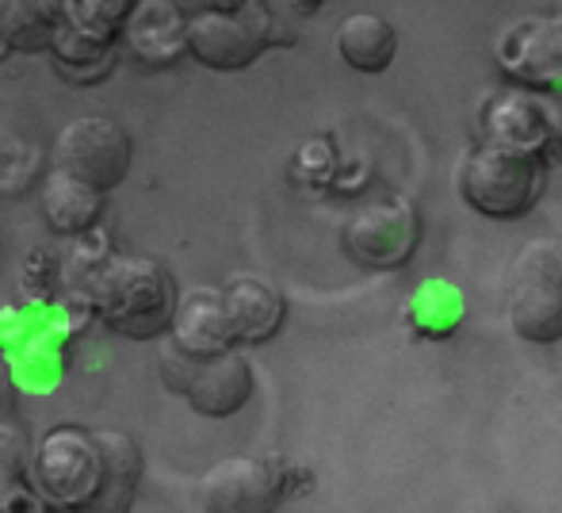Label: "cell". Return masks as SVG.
Listing matches in <instances>:
<instances>
[{
  "label": "cell",
  "instance_id": "obj_3",
  "mask_svg": "<svg viewBox=\"0 0 562 513\" xmlns=\"http://www.w3.org/2000/svg\"><path fill=\"white\" fill-rule=\"evenodd\" d=\"M100 476H104V453H100L97 430L54 425L35 445L27 483L43 506L61 513H81L97 499Z\"/></svg>",
  "mask_w": 562,
  "mask_h": 513
},
{
  "label": "cell",
  "instance_id": "obj_4",
  "mask_svg": "<svg viewBox=\"0 0 562 513\" xmlns=\"http://www.w3.org/2000/svg\"><path fill=\"white\" fill-rule=\"evenodd\" d=\"M505 303L517 337L532 345L562 342V238H532L517 249L505 280Z\"/></svg>",
  "mask_w": 562,
  "mask_h": 513
},
{
  "label": "cell",
  "instance_id": "obj_16",
  "mask_svg": "<svg viewBox=\"0 0 562 513\" xmlns=\"http://www.w3.org/2000/svg\"><path fill=\"white\" fill-rule=\"evenodd\" d=\"M334 43L337 54L352 69H360V74H383L394 62V54H398V31L379 12H352L340 20Z\"/></svg>",
  "mask_w": 562,
  "mask_h": 513
},
{
  "label": "cell",
  "instance_id": "obj_17",
  "mask_svg": "<svg viewBox=\"0 0 562 513\" xmlns=\"http://www.w3.org/2000/svg\"><path fill=\"white\" fill-rule=\"evenodd\" d=\"M38 208H43V219L54 234H85L89 226H97L100 211H104V196L69 172L54 169L43 180Z\"/></svg>",
  "mask_w": 562,
  "mask_h": 513
},
{
  "label": "cell",
  "instance_id": "obj_21",
  "mask_svg": "<svg viewBox=\"0 0 562 513\" xmlns=\"http://www.w3.org/2000/svg\"><path fill=\"white\" fill-rule=\"evenodd\" d=\"M8 399H12V376H8V368L0 365V414L8 410Z\"/></svg>",
  "mask_w": 562,
  "mask_h": 513
},
{
  "label": "cell",
  "instance_id": "obj_18",
  "mask_svg": "<svg viewBox=\"0 0 562 513\" xmlns=\"http://www.w3.org/2000/svg\"><path fill=\"white\" fill-rule=\"evenodd\" d=\"M61 27V4L46 0H8L0 4V43L8 51H54Z\"/></svg>",
  "mask_w": 562,
  "mask_h": 513
},
{
  "label": "cell",
  "instance_id": "obj_2",
  "mask_svg": "<svg viewBox=\"0 0 562 513\" xmlns=\"http://www.w3.org/2000/svg\"><path fill=\"white\" fill-rule=\"evenodd\" d=\"M280 8L265 0L241 4H203L188 20V54L207 69H245L276 43H295V31L283 27Z\"/></svg>",
  "mask_w": 562,
  "mask_h": 513
},
{
  "label": "cell",
  "instance_id": "obj_12",
  "mask_svg": "<svg viewBox=\"0 0 562 513\" xmlns=\"http://www.w3.org/2000/svg\"><path fill=\"white\" fill-rule=\"evenodd\" d=\"M169 337L177 342V349H184L195 360L223 357L234 349V330H229L226 299L218 288H188L180 295L177 319H172Z\"/></svg>",
  "mask_w": 562,
  "mask_h": 513
},
{
  "label": "cell",
  "instance_id": "obj_11",
  "mask_svg": "<svg viewBox=\"0 0 562 513\" xmlns=\"http://www.w3.org/2000/svg\"><path fill=\"white\" fill-rule=\"evenodd\" d=\"M497 69L517 89H562V8L513 23L497 38Z\"/></svg>",
  "mask_w": 562,
  "mask_h": 513
},
{
  "label": "cell",
  "instance_id": "obj_8",
  "mask_svg": "<svg viewBox=\"0 0 562 513\" xmlns=\"http://www.w3.org/2000/svg\"><path fill=\"white\" fill-rule=\"evenodd\" d=\"M54 169L97 188L100 196L112 192L131 169V134L108 115L69 120L54 138Z\"/></svg>",
  "mask_w": 562,
  "mask_h": 513
},
{
  "label": "cell",
  "instance_id": "obj_10",
  "mask_svg": "<svg viewBox=\"0 0 562 513\" xmlns=\"http://www.w3.org/2000/svg\"><path fill=\"white\" fill-rule=\"evenodd\" d=\"M283 464L265 456H223L200 479L203 513H276L288 494Z\"/></svg>",
  "mask_w": 562,
  "mask_h": 513
},
{
  "label": "cell",
  "instance_id": "obj_7",
  "mask_svg": "<svg viewBox=\"0 0 562 513\" xmlns=\"http://www.w3.org/2000/svg\"><path fill=\"white\" fill-rule=\"evenodd\" d=\"M422 242V215L406 196H379L348 215L340 231L345 254L363 268H402Z\"/></svg>",
  "mask_w": 562,
  "mask_h": 513
},
{
  "label": "cell",
  "instance_id": "obj_15",
  "mask_svg": "<svg viewBox=\"0 0 562 513\" xmlns=\"http://www.w3.org/2000/svg\"><path fill=\"white\" fill-rule=\"evenodd\" d=\"M100 453H104V476H100V491L81 513H131L134 494L142 483V448L131 433L123 430H97Z\"/></svg>",
  "mask_w": 562,
  "mask_h": 513
},
{
  "label": "cell",
  "instance_id": "obj_14",
  "mask_svg": "<svg viewBox=\"0 0 562 513\" xmlns=\"http://www.w3.org/2000/svg\"><path fill=\"white\" fill-rule=\"evenodd\" d=\"M188 20L192 15H184V8L169 0H134L123 35L134 58L146 66H169L180 51H188Z\"/></svg>",
  "mask_w": 562,
  "mask_h": 513
},
{
  "label": "cell",
  "instance_id": "obj_20",
  "mask_svg": "<svg viewBox=\"0 0 562 513\" xmlns=\"http://www.w3.org/2000/svg\"><path fill=\"white\" fill-rule=\"evenodd\" d=\"M31 456H35V445H31L27 430L0 414V479H8V483L27 479Z\"/></svg>",
  "mask_w": 562,
  "mask_h": 513
},
{
  "label": "cell",
  "instance_id": "obj_13",
  "mask_svg": "<svg viewBox=\"0 0 562 513\" xmlns=\"http://www.w3.org/2000/svg\"><path fill=\"white\" fill-rule=\"evenodd\" d=\"M229 330H234L237 345H265L280 334L283 319H288V303L283 295L260 276H234L223 288Z\"/></svg>",
  "mask_w": 562,
  "mask_h": 513
},
{
  "label": "cell",
  "instance_id": "obj_1",
  "mask_svg": "<svg viewBox=\"0 0 562 513\" xmlns=\"http://www.w3.org/2000/svg\"><path fill=\"white\" fill-rule=\"evenodd\" d=\"M89 303L97 319L119 337L146 342L172 330L177 319V280L154 257H108L89 283Z\"/></svg>",
  "mask_w": 562,
  "mask_h": 513
},
{
  "label": "cell",
  "instance_id": "obj_6",
  "mask_svg": "<svg viewBox=\"0 0 562 513\" xmlns=\"http://www.w3.org/2000/svg\"><path fill=\"white\" fill-rule=\"evenodd\" d=\"M157 368H161L165 387L184 394L195 414L203 417H229L252 399V368L237 349L211 360H195L184 349H177L172 337H165Z\"/></svg>",
  "mask_w": 562,
  "mask_h": 513
},
{
  "label": "cell",
  "instance_id": "obj_5",
  "mask_svg": "<svg viewBox=\"0 0 562 513\" xmlns=\"http://www.w3.org/2000/svg\"><path fill=\"white\" fill-rule=\"evenodd\" d=\"M543 169L548 165L536 157L513 154V149L497 146H474L471 154L459 161L456 188L463 196L467 208L490 219H520L536 208L543 192Z\"/></svg>",
  "mask_w": 562,
  "mask_h": 513
},
{
  "label": "cell",
  "instance_id": "obj_19",
  "mask_svg": "<svg viewBox=\"0 0 562 513\" xmlns=\"http://www.w3.org/2000/svg\"><path fill=\"white\" fill-rule=\"evenodd\" d=\"M409 319H414V326L422 330V334L448 337L451 330L459 326V319H463V299H459L456 288L432 280V283H425V288L417 291L414 306H409Z\"/></svg>",
  "mask_w": 562,
  "mask_h": 513
},
{
  "label": "cell",
  "instance_id": "obj_9",
  "mask_svg": "<svg viewBox=\"0 0 562 513\" xmlns=\"http://www.w3.org/2000/svg\"><path fill=\"white\" fill-rule=\"evenodd\" d=\"M482 134L486 146L513 149V154L536 157V161H555L562 154V127L548 104L528 89H497L482 104Z\"/></svg>",
  "mask_w": 562,
  "mask_h": 513
}]
</instances>
